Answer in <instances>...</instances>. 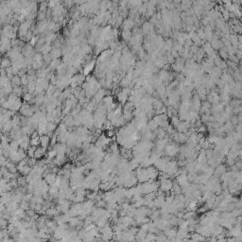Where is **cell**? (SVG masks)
<instances>
[{
	"mask_svg": "<svg viewBox=\"0 0 242 242\" xmlns=\"http://www.w3.org/2000/svg\"><path fill=\"white\" fill-rule=\"evenodd\" d=\"M187 139H188V136L186 133H179L178 143H180V144H186Z\"/></svg>",
	"mask_w": 242,
	"mask_h": 242,
	"instance_id": "cell-22",
	"label": "cell"
},
{
	"mask_svg": "<svg viewBox=\"0 0 242 242\" xmlns=\"http://www.w3.org/2000/svg\"><path fill=\"white\" fill-rule=\"evenodd\" d=\"M189 129H190V124H189L188 121L180 120L178 125L176 126V130H177L178 133H186Z\"/></svg>",
	"mask_w": 242,
	"mask_h": 242,
	"instance_id": "cell-4",
	"label": "cell"
},
{
	"mask_svg": "<svg viewBox=\"0 0 242 242\" xmlns=\"http://www.w3.org/2000/svg\"><path fill=\"white\" fill-rule=\"evenodd\" d=\"M153 26L151 23H149V22L148 21H145L143 25H142V33L143 35H147L149 31H151V30L153 29Z\"/></svg>",
	"mask_w": 242,
	"mask_h": 242,
	"instance_id": "cell-14",
	"label": "cell"
},
{
	"mask_svg": "<svg viewBox=\"0 0 242 242\" xmlns=\"http://www.w3.org/2000/svg\"><path fill=\"white\" fill-rule=\"evenodd\" d=\"M179 151H180V148L176 145L174 142L173 143H168L166 146L164 148V154L166 155V156H169L171 158L175 157L176 155L179 153Z\"/></svg>",
	"mask_w": 242,
	"mask_h": 242,
	"instance_id": "cell-2",
	"label": "cell"
},
{
	"mask_svg": "<svg viewBox=\"0 0 242 242\" xmlns=\"http://www.w3.org/2000/svg\"><path fill=\"white\" fill-rule=\"evenodd\" d=\"M48 8L47 1H44L41 3H38V11H46Z\"/></svg>",
	"mask_w": 242,
	"mask_h": 242,
	"instance_id": "cell-30",
	"label": "cell"
},
{
	"mask_svg": "<svg viewBox=\"0 0 242 242\" xmlns=\"http://www.w3.org/2000/svg\"><path fill=\"white\" fill-rule=\"evenodd\" d=\"M147 126H148V130H149V131H154L155 129H157V128H158L157 124H156L155 121L153 120V119H151L149 121H148V123H147Z\"/></svg>",
	"mask_w": 242,
	"mask_h": 242,
	"instance_id": "cell-25",
	"label": "cell"
},
{
	"mask_svg": "<svg viewBox=\"0 0 242 242\" xmlns=\"http://www.w3.org/2000/svg\"><path fill=\"white\" fill-rule=\"evenodd\" d=\"M121 37H122L123 41H124V42L129 43L130 39L131 37V30H122Z\"/></svg>",
	"mask_w": 242,
	"mask_h": 242,
	"instance_id": "cell-20",
	"label": "cell"
},
{
	"mask_svg": "<svg viewBox=\"0 0 242 242\" xmlns=\"http://www.w3.org/2000/svg\"><path fill=\"white\" fill-rule=\"evenodd\" d=\"M225 171H227L226 166H225V165H223L222 163H221V164H219L218 166H216V168H214V173H213V175L215 176V177L219 178L224 172H225Z\"/></svg>",
	"mask_w": 242,
	"mask_h": 242,
	"instance_id": "cell-9",
	"label": "cell"
},
{
	"mask_svg": "<svg viewBox=\"0 0 242 242\" xmlns=\"http://www.w3.org/2000/svg\"><path fill=\"white\" fill-rule=\"evenodd\" d=\"M44 178H45V181L48 183V186H52L56 181L57 175L51 172V173H48L46 176H44Z\"/></svg>",
	"mask_w": 242,
	"mask_h": 242,
	"instance_id": "cell-15",
	"label": "cell"
},
{
	"mask_svg": "<svg viewBox=\"0 0 242 242\" xmlns=\"http://www.w3.org/2000/svg\"><path fill=\"white\" fill-rule=\"evenodd\" d=\"M135 176L137 178V181L139 183H145L149 181V177H148V173L147 168H141V166H137L135 168Z\"/></svg>",
	"mask_w": 242,
	"mask_h": 242,
	"instance_id": "cell-1",
	"label": "cell"
},
{
	"mask_svg": "<svg viewBox=\"0 0 242 242\" xmlns=\"http://www.w3.org/2000/svg\"><path fill=\"white\" fill-rule=\"evenodd\" d=\"M189 238L193 241H203L206 239V237H204L203 236H201V234H199V233H197V232H193V233H191Z\"/></svg>",
	"mask_w": 242,
	"mask_h": 242,
	"instance_id": "cell-16",
	"label": "cell"
},
{
	"mask_svg": "<svg viewBox=\"0 0 242 242\" xmlns=\"http://www.w3.org/2000/svg\"><path fill=\"white\" fill-rule=\"evenodd\" d=\"M155 237H156V235H155V234H152V233L148 232V233H147V236H146V238H145V241L155 240Z\"/></svg>",
	"mask_w": 242,
	"mask_h": 242,
	"instance_id": "cell-33",
	"label": "cell"
},
{
	"mask_svg": "<svg viewBox=\"0 0 242 242\" xmlns=\"http://www.w3.org/2000/svg\"><path fill=\"white\" fill-rule=\"evenodd\" d=\"M0 65H1V59H0Z\"/></svg>",
	"mask_w": 242,
	"mask_h": 242,
	"instance_id": "cell-40",
	"label": "cell"
},
{
	"mask_svg": "<svg viewBox=\"0 0 242 242\" xmlns=\"http://www.w3.org/2000/svg\"><path fill=\"white\" fill-rule=\"evenodd\" d=\"M36 148H37V147L30 146V147L27 149V155H28V157H29V158L34 157V152H35V151H36Z\"/></svg>",
	"mask_w": 242,
	"mask_h": 242,
	"instance_id": "cell-27",
	"label": "cell"
},
{
	"mask_svg": "<svg viewBox=\"0 0 242 242\" xmlns=\"http://www.w3.org/2000/svg\"><path fill=\"white\" fill-rule=\"evenodd\" d=\"M232 30L233 32L232 33H236V34H241V31H242V28L240 24L239 25H234L232 26Z\"/></svg>",
	"mask_w": 242,
	"mask_h": 242,
	"instance_id": "cell-28",
	"label": "cell"
},
{
	"mask_svg": "<svg viewBox=\"0 0 242 242\" xmlns=\"http://www.w3.org/2000/svg\"><path fill=\"white\" fill-rule=\"evenodd\" d=\"M227 60H229V61H234V63H236V64H240V60L237 58V57L235 55V54H233V55H229L228 56V59Z\"/></svg>",
	"mask_w": 242,
	"mask_h": 242,
	"instance_id": "cell-32",
	"label": "cell"
},
{
	"mask_svg": "<svg viewBox=\"0 0 242 242\" xmlns=\"http://www.w3.org/2000/svg\"><path fill=\"white\" fill-rule=\"evenodd\" d=\"M1 56H2V53H1V52H0V57H1Z\"/></svg>",
	"mask_w": 242,
	"mask_h": 242,
	"instance_id": "cell-39",
	"label": "cell"
},
{
	"mask_svg": "<svg viewBox=\"0 0 242 242\" xmlns=\"http://www.w3.org/2000/svg\"><path fill=\"white\" fill-rule=\"evenodd\" d=\"M134 26H135L134 20L129 17V18H127L125 21H123V23H122L120 28H122V30H131L134 27Z\"/></svg>",
	"mask_w": 242,
	"mask_h": 242,
	"instance_id": "cell-10",
	"label": "cell"
},
{
	"mask_svg": "<svg viewBox=\"0 0 242 242\" xmlns=\"http://www.w3.org/2000/svg\"><path fill=\"white\" fill-rule=\"evenodd\" d=\"M172 43H173V40L172 39H168L165 44H164V48L166 50V51H170V49L172 48Z\"/></svg>",
	"mask_w": 242,
	"mask_h": 242,
	"instance_id": "cell-26",
	"label": "cell"
},
{
	"mask_svg": "<svg viewBox=\"0 0 242 242\" xmlns=\"http://www.w3.org/2000/svg\"><path fill=\"white\" fill-rule=\"evenodd\" d=\"M10 66H11V61L8 57H4L3 59H1V65H0V68L7 69Z\"/></svg>",
	"mask_w": 242,
	"mask_h": 242,
	"instance_id": "cell-19",
	"label": "cell"
},
{
	"mask_svg": "<svg viewBox=\"0 0 242 242\" xmlns=\"http://www.w3.org/2000/svg\"><path fill=\"white\" fill-rule=\"evenodd\" d=\"M219 52H218V56L221 57V58L222 59V60H227L228 59V53H227V51L224 49V47L223 48H221V49H219L218 50Z\"/></svg>",
	"mask_w": 242,
	"mask_h": 242,
	"instance_id": "cell-29",
	"label": "cell"
},
{
	"mask_svg": "<svg viewBox=\"0 0 242 242\" xmlns=\"http://www.w3.org/2000/svg\"><path fill=\"white\" fill-rule=\"evenodd\" d=\"M47 5H48V8H50V9H53L55 6L57 5H59L58 3H57L56 0H48L47 1Z\"/></svg>",
	"mask_w": 242,
	"mask_h": 242,
	"instance_id": "cell-37",
	"label": "cell"
},
{
	"mask_svg": "<svg viewBox=\"0 0 242 242\" xmlns=\"http://www.w3.org/2000/svg\"><path fill=\"white\" fill-rule=\"evenodd\" d=\"M148 173V177H149V181H154V180L157 179L158 175H159V170H158L155 166H148L147 168Z\"/></svg>",
	"mask_w": 242,
	"mask_h": 242,
	"instance_id": "cell-7",
	"label": "cell"
},
{
	"mask_svg": "<svg viewBox=\"0 0 242 242\" xmlns=\"http://www.w3.org/2000/svg\"><path fill=\"white\" fill-rule=\"evenodd\" d=\"M149 218H151V221H157V219L161 218V211L160 210H154L153 212L151 213V215L149 216Z\"/></svg>",
	"mask_w": 242,
	"mask_h": 242,
	"instance_id": "cell-21",
	"label": "cell"
},
{
	"mask_svg": "<svg viewBox=\"0 0 242 242\" xmlns=\"http://www.w3.org/2000/svg\"><path fill=\"white\" fill-rule=\"evenodd\" d=\"M39 144L43 148H48L50 144V137L47 134H41L39 136Z\"/></svg>",
	"mask_w": 242,
	"mask_h": 242,
	"instance_id": "cell-12",
	"label": "cell"
},
{
	"mask_svg": "<svg viewBox=\"0 0 242 242\" xmlns=\"http://www.w3.org/2000/svg\"><path fill=\"white\" fill-rule=\"evenodd\" d=\"M20 207L22 209H24L25 211H27L28 209H29V201H21V204Z\"/></svg>",
	"mask_w": 242,
	"mask_h": 242,
	"instance_id": "cell-34",
	"label": "cell"
},
{
	"mask_svg": "<svg viewBox=\"0 0 242 242\" xmlns=\"http://www.w3.org/2000/svg\"><path fill=\"white\" fill-rule=\"evenodd\" d=\"M96 66V61L94 60H91L90 61H88V63L83 64V70H82V74L84 75H88L90 74L91 71H93L94 68Z\"/></svg>",
	"mask_w": 242,
	"mask_h": 242,
	"instance_id": "cell-5",
	"label": "cell"
},
{
	"mask_svg": "<svg viewBox=\"0 0 242 242\" xmlns=\"http://www.w3.org/2000/svg\"><path fill=\"white\" fill-rule=\"evenodd\" d=\"M176 181L180 184V186H188L189 183L187 180V174H179L176 176Z\"/></svg>",
	"mask_w": 242,
	"mask_h": 242,
	"instance_id": "cell-11",
	"label": "cell"
},
{
	"mask_svg": "<svg viewBox=\"0 0 242 242\" xmlns=\"http://www.w3.org/2000/svg\"><path fill=\"white\" fill-rule=\"evenodd\" d=\"M170 67L172 68V70L174 72H176V73H181L182 71H183V67L184 66H183V65H180V64H171L170 65Z\"/></svg>",
	"mask_w": 242,
	"mask_h": 242,
	"instance_id": "cell-24",
	"label": "cell"
},
{
	"mask_svg": "<svg viewBox=\"0 0 242 242\" xmlns=\"http://www.w3.org/2000/svg\"><path fill=\"white\" fill-rule=\"evenodd\" d=\"M11 86L14 87V88L22 86V83H21V77L18 76V75H15V76H14V77H12L11 80Z\"/></svg>",
	"mask_w": 242,
	"mask_h": 242,
	"instance_id": "cell-17",
	"label": "cell"
},
{
	"mask_svg": "<svg viewBox=\"0 0 242 242\" xmlns=\"http://www.w3.org/2000/svg\"><path fill=\"white\" fill-rule=\"evenodd\" d=\"M180 122V119L177 116H171V123L170 124L172 125L173 127H176L178 125V123Z\"/></svg>",
	"mask_w": 242,
	"mask_h": 242,
	"instance_id": "cell-36",
	"label": "cell"
},
{
	"mask_svg": "<svg viewBox=\"0 0 242 242\" xmlns=\"http://www.w3.org/2000/svg\"><path fill=\"white\" fill-rule=\"evenodd\" d=\"M182 2V0H174V4H180Z\"/></svg>",
	"mask_w": 242,
	"mask_h": 242,
	"instance_id": "cell-38",
	"label": "cell"
},
{
	"mask_svg": "<svg viewBox=\"0 0 242 242\" xmlns=\"http://www.w3.org/2000/svg\"><path fill=\"white\" fill-rule=\"evenodd\" d=\"M38 145H39V136L30 138V146L38 147Z\"/></svg>",
	"mask_w": 242,
	"mask_h": 242,
	"instance_id": "cell-35",
	"label": "cell"
},
{
	"mask_svg": "<svg viewBox=\"0 0 242 242\" xmlns=\"http://www.w3.org/2000/svg\"><path fill=\"white\" fill-rule=\"evenodd\" d=\"M11 40L4 36H0V52L2 54H6L11 49Z\"/></svg>",
	"mask_w": 242,
	"mask_h": 242,
	"instance_id": "cell-3",
	"label": "cell"
},
{
	"mask_svg": "<svg viewBox=\"0 0 242 242\" xmlns=\"http://www.w3.org/2000/svg\"><path fill=\"white\" fill-rule=\"evenodd\" d=\"M152 222L154 223V225L159 229L160 231H164L168 226H170L168 223V221H166V219H163V218H159V219H157V221H154Z\"/></svg>",
	"mask_w": 242,
	"mask_h": 242,
	"instance_id": "cell-8",
	"label": "cell"
},
{
	"mask_svg": "<svg viewBox=\"0 0 242 242\" xmlns=\"http://www.w3.org/2000/svg\"><path fill=\"white\" fill-rule=\"evenodd\" d=\"M96 207H99V208H106V205H107V202L105 201L103 199L99 200V201H96Z\"/></svg>",
	"mask_w": 242,
	"mask_h": 242,
	"instance_id": "cell-31",
	"label": "cell"
},
{
	"mask_svg": "<svg viewBox=\"0 0 242 242\" xmlns=\"http://www.w3.org/2000/svg\"><path fill=\"white\" fill-rule=\"evenodd\" d=\"M46 148H43V147H40L36 148V151L34 152V158H36V159H42L44 156H46Z\"/></svg>",
	"mask_w": 242,
	"mask_h": 242,
	"instance_id": "cell-13",
	"label": "cell"
},
{
	"mask_svg": "<svg viewBox=\"0 0 242 242\" xmlns=\"http://www.w3.org/2000/svg\"><path fill=\"white\" fill-rule=\"evenodd\" d=\"M171 187H172V181H171V179H168L166 180L165 182L160 183V190L164 193H169L171 190Z\"/></svg>",
	"mask_w": 242,
	"mask_h": 242,
	"instance_id": "cell-6",
	"label": "cell"
},
{
	"mask_svg": "<svg viewBox=\"0 0 242 242\" xmlns=\"http://www.w3.org/2000/svg\"><path fill=\"white\" fill-rule=\"evenodd\" d=\"M46 19V14L45 11H37V16L36 20L37 21H44Z\"/></svg>",
	"mask_w": 242,
	"mask_h": 242,
	"instance_id": "cell-23",
	"label": "cell"
},
{
	"mask_svg": "<svg viewBox=\"0 0 242 242\" xmlns=\"http://www.w3.org/2000/svg\"><path fill=\"white\" fill-rule=\"evenodd\" d=\"M50 55L52 60L60 59L61 56L63 55V53H61V48H52V50L50 51Z\"/></svg>",
	"mask_w": 242,
	"mask_h": 242,
	"instance_id": "cell-18",
	"label": "cell"
}]
</instances>
